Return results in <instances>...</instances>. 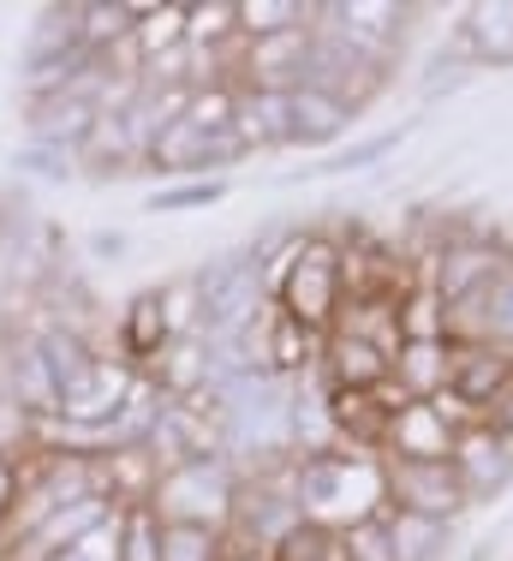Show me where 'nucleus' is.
<instances>
[{
  "mask_svg": "<svg viewBox=\"0 0 513 561\" xmlns=\"http://www.w3.org/2000/svg\"><path fill=\"white\" fill-rule=\"evenodd\" d=\"M454 472H460V484H466L471 502L502 496V490L513 484V443L495 431L490 419L466 424V431L454 436Z\"/></svg>",
  "mask_w": 513,
  "mask_h": 561,
  "instance_id": "f8f14e48",
  "label": "nucleus"
},
{
  "mask_svg": "<svg viewBox=\"0 0 513 561\" xmlns=\"http://www.w3.org/2000/svg\"><path fill=\"white\" fill-rule=\"evenodd\" d=\"M12 168L24 173V180H43V185H66L78 180V150H66V144H48V138H31L24 131L19 144H12Z\"/></svg>",
  "mask_w": 513,
  "mask_h": 561,
  "instance_id": "c85d7f7f",
  "label": "nucleus"
},
{
  "mask_svg": "<svg viewBox=\"0 0 513 561\" xmlns=\"http://www.w3.org/2000/svg\"><path fill=\"white\" fill-rule=\"evenodd\" d=\"M72 24H78V48L84 55L107 60L119 48H132V24H138V7H119V0H90V7H72Z\"/></svg>",
  "mask_w": 513,
  "mask_h": 561,
  "instance_id": "393cba45",
  "label": "nucleus"
},
{
  "mask_svg": "<svg viewBox=\"0 0 513 561\" xmlns=\"http://www.w3.org/2000/svg\"><path fill=\"white\" fill-rule=\"evenodd\" d=\"M388 377H395L388 353H383V346H371L364 335H346V329H334V335L322 341V365H317V382H322V389H358V394H376Z\"/></svg>",
  "mask_w": 513,
  "mask_h": 561,
  "instance_id": "2eb2a0df",
  "label": "nucleus"
},
{
  "mask_svg": "<svg viewBox=\"0 0 513 561\" xmlns=\"http://www.w3.org/2000/svg\"><path fill=\"white\" fill-rule=\"evenodd\" d=\"M400 144H407V126L371 131V138H353V144H341V150L317 156V168L293 173V180H281V185H299V180H341V173H364V168H383L388 156L400 150Z\"/></svg>",
  "mask_w": 513,
  "mask_h": 561,
  "instance_id": "b1692460",
  "label": "nucleus"
},
{
  "mask_svg": "<svg viewBox=\"0 0 513 561\" xmlns=\"http://www.w3.org/2000/svg\"><path fill=\"white\" fill-rule=\"evenodd\" d=\"M31 341H36V353H43V365H48V377H54V394H72L78 382L96 370V358H102V346L84 335V329L72 323V317H43V323L31 329Z\"/></svg>",
  "mask_w": 513,
  "mask_h": 561,
  "instance_id": "dca6fc26",
  "label": "nucleus"
},
{
  "mask_svg": "<svg viewBox=\"0 0 513 561\" xmlns=\"http://www.w3.org/2000/svg\"><path fill=\"white\" fill-rule=\"evenodd\" d=\"M246 156V144H239L233 126L209 131V126H192V119H173V126L156 131L150 144V173H168V180H227V168Z\"/></svg>",
  "mask_w": 513,
  "mask_h": 561,
  "instance_id": "39448f33",
  "label": "nucleus"
},
{
  "mask_svg": "<svg viewBox=\"0 0 513 561\" xmlns=\"http://www.w3.org/2000/svg\"><path fill=\"white\" fill-rule=\"evenodd\" d=\"M358 126V108H346L341 96H329V90H310L299 84L293 90V150H341L346 131Z\"/></svg>",
  "mask_w": 513,
  "mask_h": 561,
  "instance_id": "a211bd4d",
  "label": "nucleus"
},
{
  "mask_svg": "<svg viewBox=\"0 0 513 561\" xmlns=\"http://www.w3.org/2000/svg\"><path fill=\"white\" fill-rule=\"evenodd\" d=\"M221 48L239 55V0H209V7H185V55L215 60Z\"/></svg>",
  "mask_w": 513,
  "mask_h": 561,
  "instance_id": "a878e982",
  "label": "nucleus"
},
{
  "mask_svg": "<svg viewBox=\"0 0 513 561\" xmlns=\"http://www.w3.org/2000/svg\"><path fill=\"white\" fill-rule=\"evenodd\" d=\"M84 251H90V263H119L132 251V233H126V227H90Z\"/></svg>",
  "mask_w": 513,
  "mask_h": 561,
  "instance_id": "72a5a7b5",
  "label": "nucleus"
},
{
  "mask_svg": "<svg viewBox=\"0 0 513 561\" xmlns=\"http://www.w3.org/2000/svg\"><path fill=\"white\" fill-rule=\"evenodd\" d=\"M227 561H256V556H246V550H227Z\"/></svg>",
  "mask_w": 513,
  "mask_h": 561,
  "instance_id": "c9c22d12",
  "label": "nucleus"
},
{
  "mask_svg": "<svg viewBox=\"0 0 513 561\" xmlns=\"http://www.w3.org/2000/svg\"><path fill=\"white\" fill-rule=\"evenodd\" d=\"M233 131H239V144H246V156L293 150V90H239Z\"/></svg>",
  "mask_w": 513,
  "mask_h": 561,
  "instance_id": "f3484780",
  "label": "nucleus"
},
{
  "mask_svg": "<svg viewBox=\"0 0 513 561\" xmlns=\"http://www.w3.org/2000/svg\"><path fill=\"white\" fill-rule=\"evenodd\" d=\"M383 538L395 561H442L454 550V526L448 519L412 514V507H383Z\"/></svg>",
  "mask_w": 513,
  "mask_h": 561,
  "instance_id": "4be33fe9",
  "label": "nucleus"
},
{
  "mask_svg": "<svg viewBox=\"0 0 513 561\" xmlns=\"http://www.w3.org/2000/svg\"><path fill=\"white\" fill-rule=\"evenodd\" d=\"M168 341H180V329H173V317H168V293L144 287L138 299H126V311L114 317V353L126 358L138 377L168 353Z\"/></svg>",
  "mask_w": 513,
  "mask_h": 561,
  "instance_id": "9b49d317",
  "label": "nucleus"
},
{
  "mask_svg": "<svg viewBox=\"0 0 513 561\" xmlns=\"http://www.w3.org/2000/svg\"><path fill=\"white\" fill-rule=\"evenodd\" d=\"M287 490H293V507H299L305 526H322V531L371 526V519L388 507L383 454H364V448L293 454Z\"/></svg>",
  "mask_w": 513,
  "mask_h": 561,
  "instance_id": "f257e3e1",
  "label": "nucleus"
},
{
  "mask_svg": "<svg viewBox=\"0 0 513 561\" xmlns=\"http://www.w3.org/2000/svg\"><path fill=\"white\" fill-rule=\"evenodd\" d=\"M448 394L460 400L471 419H495V407L513 394V353L502 346H454V377H448Z\"/></svg>",
  "mask_w": 513,
  "mask_h": 561,
  "instance_id": "9d476101",
  "label": "nucleus"
},
{
  "mask_svg": "<svg viewBox=\"0 0 513 561\" xmlns=\"http://www.w3.org/2000/svg\"><path fill=\"white\" fill-rule=\"evenodd\" d=\"M454 424L436 412V400H407L400 412H388L383 431V460H454Z\"/></svg>",
  "mask_w": 513,
  "mask_h": 561,
  "instance_id": "4468645a",
  "label": "nucleus"
},
{
  "mask_svg": "<svg viewBox=\"0 0 513 561\" xmlns=\"http://www.w3.org/2000/svg\"><path fill=\"white\" fill-rule=\"evenodd\" d=\"M305 24H317L310 0H239V43H263V36L305 31Z\"/></svg>",
  "mask_w": 513,
  "mask_h": 561,
  "instance_id": "cd10ccee",
  "label": "nucleus"
},
{
  "mask_svg": "<svg viewBox=\"0 0 513 561\" xmlns=\"http://www.w3.org/2000/svg\"><path fill=\"white\" fill-rule=\"evenodd\" d=\"M269 257V305L293 323H305L310 335H334L346 305V251L329 233H299Z\"/></svg>",
  "mask_w": 513,
  "mask_h": 561,
  "instance_id": "f03ea898",
  "label": "nucleus"
},
{
  "mask_svg": "<svg viewBox=\"0 0 513 561\" xmlns=\"http://www.w3.org/2000/svg\"><path fill=\"white\" fill-rule=\"evenodd\" d=\"M454 43L466 48V66H513V0H471V7H460Z\"/></svg>",
  "mask_w": 513,
  "mask_h": 561,
  "instance_id": "6ab92c4d",
  "label": "nucleus"
},
{
  "mask_svg": "<svg viewBox=\"0 0 513 561\" xmlns=\"http://www.w3.org/2000/svg\"><path fill=\"white\" fill-rule=\"evenodd\" d=\"M383 478H388V507H412V514L448 519V526L471 507L454 460H383Z\"/></svg>",
  "mask_w": 513,
  "mask_h": 561,
  "instance_id": "6e6552de",
  "label": "nucleus"
},
{
  "mask_svg": "<svg viewBox=\"0 0 513 561\" xmlns=\"http://www.w3.org/2000/svg\"><path fill=\"white\" fill-rule=\"evenodd\" d=\"M513 263V245H502V239H483V233H454L448 245L430 251L424 263V280L442 293V305H466L478 299L483 287H490L495 275H502Z\"/></svg>",
  "mask_w": 513,
  "mask_h": 561,
  "instance_id": "0eeeda50",
  "label": "nucleus"
},
{
  "mask_svg": "<svg viewBox=\"0 0 513 561\" xmlns=\"http://www.w3.org/2000/svg\"><path fill=\"white\" fill-rule=\"evenodd\" d=\"M227 192H233V180H173V185H156V192L144 197V216H192V209H215Z\"/></svg>",
  "mask_w": 513,
  "mask_h": 561,
  "instance_id": "2f4dec72",
  "label": "nucleus"
},
{
  "mask_svg": "<svg viewBox=\"0 0 513 561\" xmlns=\"http://www.w3.org/2000/svg\"><path fill=\"white\" fill-rule=\"evenodd\" d=\"M448 341L454 346L483 341V346H502V353H513V263L478 293V299L448 305Z\"/></svg>",
  "mask_w": 513,
  "mask_h": 561,
  "instance_id": "ddd939ff",
  "label": "nucleus"
},
{
  "mask_svg": "<svg viewBox=\"0 0 513 561\" xmlns=\"http://www.w3.org/2000/svg\"><path fill=\"white\" fill-rule=\"evenodd\" d=\"M400 341H448V305L430 280H412L400 293Z\"/></svg>",
  "mask_w": 513,
  "mask_h": 561,
  "instance_id": "c756f323",
  "label": "nucleus"
},
{
  "mask_svg": "<svg viewBox=\"0 0 513 561\" xmlns=\"http://www.w3.org/2000/svg\"><path fill=\"white\" fill-rule=\"evenodd\" d=\"M454 377V341H400L395 389L407 400H436Z\"/></svg>",
  "mask_w": 513,
  "mask_h": 561,
  "instance_id": "412c9836",
  "label": "nucleus"
},
{
  "mask_svg": "<svg viewBox=\"0 0 513 561\" xmlns=\"http://www.w3.org/2000/svg\"><path fill=\"white\" fill-rule=\"evenodd\" d=\"M227 531L192 526V519H161V561H227Z\"/></svg>",
  "mask_w": 513,
  "mask_h": 561,
  "instance_id": "7c9ffc66",
  "label": "nucleus"
},
{
  "mask_svg": "<svg viewBox=\"0 0 513 561\" xmlns=\"http://www.w3.org/2000/svg\"><path fill=\"white\" fill-rule=\"evenodd\" d=\"M102 108L78 90H54V96H36L31 102V138H48V144H66V150H84V138L96 131Z\"/></svg>",
  "mask_w": 513,
  "mask_h": 561,
  "instance_id": "aec40b11",
  "label": "nucleus"
},
{
  "mask_svg": "<svg viewBox=\"0 0 513 561\" xmlns=\"http://www.w3.org/2000/svg\"><path fill=\"white\" fill-rule=\"evenodd\" d=\"M192 305H197V335L227 346L246 341L269 317V257L256 245L221 251L192 275Z\"/></svg>",
  "mask_w": 513,
  "mask_h": 561,
  "instance_id": "7ed1b4c3",
  "label": "nucleus"
},
{
  "mask_svg": "<svg viewBox=\"0 0 513 561\" xmlns=\"http://www.w3.org/2000/svg\"><path fill=\"white\" fill-rule=\"evenodd\" d=\"M490 424H495V431H502L508 443H513V394L502 400V407H495V419H490Z\"/></svg>",
  "mask_w": 513,
  "mask_h": 561,
  "instance_id": "f704fd0d",
  "label": "nucleus"
},
{
  "mask_svg": "<svg viewBox=\"0 0 513 561\" xmlns=\"http://www.w3.org/2000/svg\"><path fill=\"white\" fill-rule=\"evenodd\" d=\"M305 84L310 90H329V96H341L346 108L364 114V102L376 96V90L388 84V66L353 55V48L341 43V36L329 31H310V55H305Z\"/></svg>",
  "mask_w": 513,
  "mask_h": 561,
  "instance_id": "1a4fd4ad",
  "label": "nucleus"
},
{
  "mask_svg": "<svg viewBox=\"0 0 513 561\" xmlns=\"http://www.w3.org/2000/svg\"><path fill=\"white\" fill-rule=\"evenodd\" d=\"M132 55H138L144 72L161 66V55H185V7H138Z\"/></svg>",
  "mask_w": 513,
  "mask_h": 561,
  "instance_id": "bb28decb",
  "label": "nucleus"
},
{
  "mask_svg": "<svg viewBox=\"0 0 513 561\" xmlns=\"http://www.w3.org/2000/svg\"><path fill=\"white\" fill-rule=\"evenodd\" d=\"M239 484H246V478H239V466L227 460V454H197V460L161 466L150 514L156 519H192V526L227 531V526H233V507H239Z\"/></svg>",
  "mask_w": 513,
  "mask_h": 561,
  "instance_id": "20e7f679",
  "label": "nucleus"
},
{
  "mask_svg": "<svg viewBox=\"0 0 513 561\" xmlns=\"http://www.w3.org/2000/svg\"><path fill=\"white\" fill-rule=\"evenodd\" d=\"M144 131L132 126V114L126 108H114V114H102L96 119V131L84 138V150H78V162L84 168H96V180H107V173H126L132 162H144Z\"/></svg>",
  "mask_w": 513,
  "mask_h": 561,
  "instance_id": "5701e85b",
  "label": "nucleus"
},
{
  "mask_svg": "<svg viewBox=\"0 0 513 561\" xmlns=\"http://www.w3.org/2000/svg\"><path fill=\"white\" fill-rule=\"evenodd\" d=\"M19 484H24V454L19 448H0V538H7L12 507H19Z\"/></svg>",
  "mask_w": 513,
  "mask_h": 561,
  "instance_id": "473e14b6",
  "label": "nucleus"
},
{
  "mask_svg": "<svg viewBox=\"0 0 513 561\" xmlns=\"http://www.w3.org/2000/svg\"><path fill=\"white\" fill-rule=\"evenodd\" d=\"M407 19L412 7H400V0H322L317 7V31L341 36L353 55L376 66H395L400 43H407Z\"/></svg>",
  "mask_w": 513,
  "mask_h": 561,
  "instance_id": "423d86ee",
  "label": "nucleus"
}]
</instances>
